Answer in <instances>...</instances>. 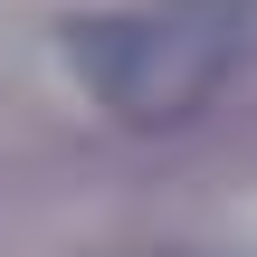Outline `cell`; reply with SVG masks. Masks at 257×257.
Returning a JSON list of instances; mask_svg holds the SVG:
<instances>
[{
	"mask_svg": "<svg viewBox=\"0 0 257 257\" xmlns=\"http://www.w3.org/2000/svg\"><path fill=\"white\" fill-rule=\"evenodd\" d=\"M67 48H76V76L95 86V105L114 124L172 134L229 86L248 29L229 0H181V10H134V19H86Z\"/></svg>",
	"mask_w": 257,
	"mask_h": 257,
	"instance_id": "1",
	"label": "cell"
}]
</instances>
